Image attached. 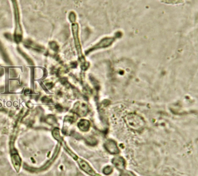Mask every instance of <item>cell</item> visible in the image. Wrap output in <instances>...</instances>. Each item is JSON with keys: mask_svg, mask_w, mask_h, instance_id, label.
I'll list each match as a JSON object with an SVG mask.
<instances>
[{"mask_svg": "<svg viewBox=\"0 0 198 176\" xmlns=\"http://www.w3.org/2000/svg\"><path fill=\"white\" fill-rule=\"evenodd\" d=\"M105 147L106 150L110 153L113 155L118 154L120 152L118 147L117 146L116 142L112 140H109L105 144Z\"/></svg>", "mask_w": 198, "mask_h": 176, "instance_id": "1", "label": "cell"}, {"mask_svg": "<svg viewBox=\"0 0 198 176\" xmlns=\"http://www.w3.org/2000/svg\"><path fill=\"white\" fill-rule=\"evenodd\" d=\"M113 163L119 170H123L125 168V160L121 156H117L113 160Z\"/></svg>", "mask_w": 198, "mask_h": 176, "instance_id": "2", "label": "cell"}, {"mask_svg": "<svg viewBox=\"0 0 198 176\" xmlns=\"http://www.w3.org/2000/svg\"><path fill=\"white\" fill-rule=\"evenodd\" d=\"M162 3H165L167 4L174 5L181 3L183 0H160Z\"/></svg>", "mask_w": 198, "mask_h": 176, "instance_id": "3", "label": "cell"}, {"mask_svg": "<svg viewBox=\"0 0 198 176\" xmlns=\"http://www.w3.org/2000/svg\"><path fill=\"white\" fill-rule=\"evenodd\" d=\"M113 172V168L111 166H107L104 169L103 173L106 175H110Z\"/></svg>", "mask_w": 198, "mask_h": 176, "instance_id": "4", "label": "cell"}, {"mask_svg": "<svg viewBox=\"0 0 198 176\" xmlns=\"http://www.w3.org/2000/svg\"><path fill=\"white\" fill-rule=\"evenodd\" d=\"M127 175H128V176H136V175H135L133 172H129V171L127 172Z\"/></svg>", "mask_w": 198, "mask_h": 176, "instance_id": "5", "label": "cell"}]
</instances>
